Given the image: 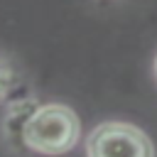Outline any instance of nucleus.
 <instances>
[{"label": "nucleus", "mask_w": 157, "mask_h": 157, "mask_svg": "<svg viewBox=\"0 0 157 157\" xmlns=\"http://www.w3.org/2000/svg\"><path fill=\"white\" fill-rule=\"evenodd\" d=\"M22 137L27 147L42 155H64L81 137L78 115L61 103H47L34 108V113L22 125Z\"/></svg>", "instance_id": "f257e3e1"}, {"label": "nucleus", "mask_w": 157, "mask_h": 157, "mask_svg": "<svg viewBox=\"0 0 157 157\" xmlns=\"http://www.w3.org/2000/svg\"><path fill=\"white\" fill-rule=\"evenodd\" d=\"M86 157H155V145L140 128L110 120L91 130Z\"/></svg>", "instance_id": "f03ea898"}, {"label": "nucleus", "mask_w": 157, "mask_h": 157, "mask_svg": "<svg viewBox=\"0 0 157 157\" xmlns=\"http://www.w3.org/2000/svg\"><path fill=\"white\" fill-rule=\"evenodd\" d=\"M12 78H15V74H12L10 64L0 59V101L10 93V88H12Z\"/></svg>", "instance_id": "7ed1b4c3"}, {"label": "nucleus", "mask_w": 157, "mask_h": 157, "mask_svg": "<svg viewBox=\"0 0 157 157\" xmlns=\"http://www.w3.org/2000/svg\"><path fill=\"white\" fill-rule=\"evenodd\" d=\"M155 76H157V56H155Z\"/></svg>", "instance_id": "20e7f679"}]
</instances>
